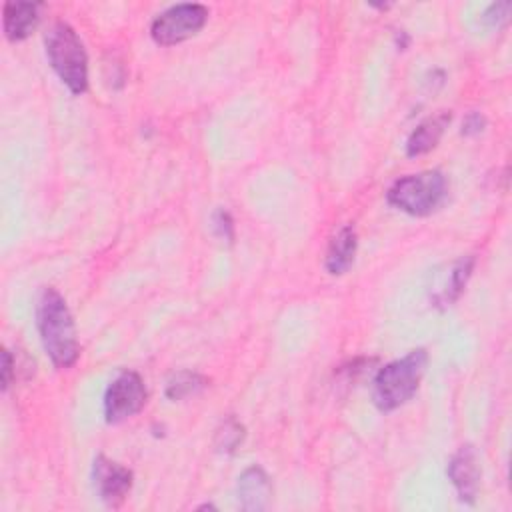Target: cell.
Segmentation results:
<instances>
[{
  "mask_svg": "<svg viewBox=\"0 0 512 512\" xmlns=\"http://www.w3.org/2000/svg\"><path fill=\"white\" fill-rule=\"evenodd\" d=\"M36 324L42 346L56 368H70L80 354L76 328L66 300L54 290L44 288L36 304Z\"/></svg>",
  "mask_w": 512,
  "mask_h": 512,
  "instance_id": "cell-1",
  "label": "cell"
},
{
  "mask_svg": "<svg viewBox=\"0 0 512 512\" xmlns=\"http://www.w3.org/2000/svg\"><path fill=\"white\" fill-rule=\"evenodd\" d=\"M428 364L424 348L410 350L406 356L382 366L372 382V400L382 412L396 410L406 404L418 390Z\"/></svg>",
  "mask_w": 512,
  "mask_h": 512,
  "instance_id": "cell-2",
  "label": "cell"
},
{
  "mask_svg": "<svg viewBox=\"0 0 512 512\" xmlns=\"http://www.w3.org/2000/svg\"><path fill=\"white\" fill-rule=\"evenodd\" d=\"M46 56L58 78L72 94H82L88 88V58L84 46L72 26L56 22L44 36Z\"/></svg>",
  "mask_w": 512,
  "mask_h": 512,
  "instance_id": "cell-3",
  "label": "cell"
},
{
  "mask_svg": "<svg viewBox=\"0 0 512 512\" xmlns=\"http://www.w3.org/2000/svg\"><path fill=\"white\" fill-rule=\"evenodd\" d=\"M446 192L448 184L442 172L428 170L396 180L388 190V202L410 216H426L444 202Z\"/></svg>",
  "mask_w": 512,
  "mask_h": 512,
  "instance_id": "cell-4",
  "label": "cell"
},
{
  "mask_svg": "<svg viewBox=\"0 0 512 512\" xmlns=\"http://www.w3.org/2000/svg\"><path fill=\"white\" fill-rule=\"evenodd\" d=\"M208 8L202 4H178L162 14H158L150 26V34L156 44L170 46L178 44L196 32L206 24Z\"/></svg>",
  "mask_w": 512,
  "mask_h": 512,
  "instance_id": "cell-5",
  "label": "cell"
},
{
  "mask_svg": "<svg viewBox=\"0 0 512 512\" xmlns=\"http://www.w3.org/2000/svg\"><path fill=\"white\" fill-rule=\"evenodd\" d=\"M146 404V388L136 372H120L104 394V416L106 422L118 424L142 410Z\"/></svg>",
  "mask_w": 512,
  "mask_h": 512,
  "instance_id": "cell-6",
  "label": "cell"
},
{
  "mask_svg": "<svg viewBox=\"0 0 512 512\" xmlns=\"http://www.w3.org/2000/svg\"><path fill=\"white\" fill-rule=\"evenodd\" d=\"M474 268V258H458L450 264H444L432 272L430 284V300L438 308H448L452 302L458 300L460 292L464 290L470 274Z\"/></svg>",
  "mask_w": 512,
  "mask_h": 512,
  "instance_id": "cell-7",
  "label": "cell"
},
{
  "mask_svg": "<svg viewBox=\"0 0 512 512\" xmlns=\"http://www.w3.org/2000/svg\"><path fill=\"white\" fill-rule=\"evenodd\" d=\"M92 478L100 500L110 508H118L132 488V472L106 456H98L94 460Z\"/></svg>",
  "mask_w": 512,
  "mask_h": 512,
  "instance_id": "cell-8",
  "label": "cell"
},
{
  "mask_svg": "<svg viewBox=\"0 0 512 512\" xmlns=\"http://www.w3.org/2000/svg\"><path fill=\"white\" fill-rule=\"evenodd\" d=\"M448 478L452 480L458 498L466 504H472L480 484V466L478 456L472 446H462L448 462Z\"/></svg>",
  "mask_w": 512,
  "mask_h": 512,
  "instance_id": "cell-9",
  "label": "cell"
},
{
  "mask_svg": "<svg viewBox=\"0 0 512 512\" xmlns=\"http://www.w3.org/2000/svg\"><path fill=\"white\" fill-rule=\"evenodd\" d=\"M272 498V484L260 466L246 468L238 478V500L244 510H264Z\"/></svg>",
  "mask_w": 512,
  "mask_h": 512,
  "instance_id": "cell-10",
  "label": "cell"
},
{
  "mask_svg": "<svg viewBox=\"0 0 512 512\" xmlns=\"http://www.w3.org/2000/svg\"><path fill=\"white\" fill-rule=\"evenodd\" d=\"M38 4L34 2H6L4 4V34L18 42L34 32L38 26Z\"/></svg>",
  "mask_w": 512,
  "mask_h": 512,
  "instance_id": "cell-11",
  "label": "cell"
},
{
  "mask_svg": "<svg viewBox=\"0 0 512 512\" xmlns=\"http://www.w3.org/2000/svg\"><path fill=\"white\" fill-rule=\"evenodd\" d=\"M450 124V112H438L436 116L426 118L416 126V130L408 136L406 142V154L408 156H420L436 148L440 142L446 126Z\"/></svg>",
  "mask_w": 512,
  "mask_h": 512,
  "instance_id": "cell-12",
  "label": "cell"
},
{
  "mask_svg": "<svg viewBox=\"0 0 512 512\" xmlns=\"http://www.w3.org/2000/svg\"><path fill=\"white\" fill-rule=\"evenodd\" d=\"M356 230L352 226H344L338 230V234L332 238L328 252H326V270L330 274H344L356 256Z\"/></svg>",
  "mask_w": 512,
  "mask_h": 512,
  "instance_id": "cell-13",
  "label": "cell"
},
{
  "mask_svg": "<svg viewBox=\"0 0 512 512\" xmlns=\"http://www.w3.org/2000/svg\"><path fill=\"white\" fill-rule=\"evenodd\" d=\"M206 386V378L196 374V372H178L166 386V396L170 400H182L190 394H196L198 390H202Z\"/></svg>",
  "mask_w": 512,
  "mask_h": 512,
  "instance_id": "cell-14",
  "label": "cell"
},
{
  "mask_svg": "<svg viewBox=\"0 0 512 512\" xmlns=\"http://www.w3.org/2000/svg\"><path fill=\"white\" fill-rule=\"evenodd\" d=\"M244 440V426L234 418L224 420V424L216 430V448L220 452H234Z\"/></svg>",
  "mask_w": 512,
  "mask_h": 512,
  "instance_id": "cell-15",
  "label": "cell"
},
{
  "mask_svg": "<svg viewBox=\"0 0 512 512\" xmlns=\"http://www.w3.org/2000/svg\"><path fill=\"white\" fill-rule=\"evenodd\" d=\"M510 10H512V4L510 2H496V4H490L486 8V12L482 14V20L492 26V28H500L508 22L510 18Z\"/></svg>",
  "mask_w": 512,
  "mask_h": 512,
  "instance_id": "cell-16",
  "label": "cell"
},
{
  "mask_svg": "<svg viewBox=\"0 0 512 512\" xmlns=\"http://www.w3.org/2000/svg\"><path fill=\"white\" fill-rule=\"evenodd\" d=\"M212 228H214V232H216L218 238L232 242V238H234V222H232V216H230L224 208H218V210L214 212V216H212Z\"/></svg>",
  "mask_w": 512,
  "mask_h": 512,
  "instance_id": "cell-17",
  "label": "cell"
},
{
  "mask_svg": "<svg viewBox=\"0 0 512 512\" xmlns=\"http://www.w3.org/2000/svg\"><path fill=\"white\" fill-rule=\"evenodd\" d=\"M486 126V120L480 112H470L466 118H464V124H462V134L464 136H474V134H480Z\"/></svg>",
  "mask_w": 512,
  "mask_h": 512,
  "instance_id": "cell-18",
  "label": "cell"
},
{
  "mask_svg": "<svg viewBox=\"0 0 512 512\" xmlns=\"http://www.w3.org/2000/svg\"><path fill=\"white\" fill-rule=\"evenodd\" d=\"M10 380H12V358H10V352L4 350L2 352V388L4 390L10 386Z\"/></svg>",
  "mask_w": 512,
  "mask_h": 512,
  "instance_id": "cell-19",
  "label": "cell"
}]
</instances>
